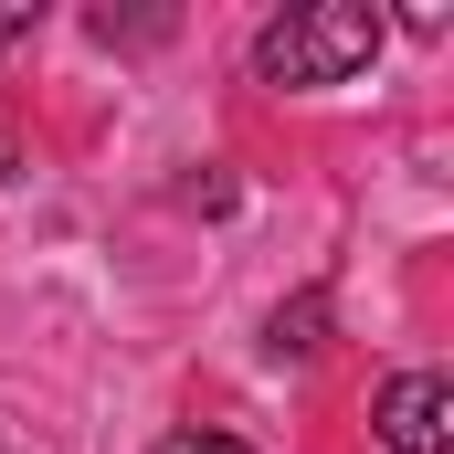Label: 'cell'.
<instances>
[{"label":"cell","instance_id":"6da1fadb","mask_svg":"<svg viewBox=\"0 0 454 454\" xmlns=\"http://www.w3.org/2000/svg\"><path fill=\"white\" fill-rule=\"evenodd\" d=\"M380 43H391V21L370 0H307V11L254 32V74L264 85H348L380 64Z\"/></svg>","mask_w":454,"mask_h":454},{"label":"cell","instance_id":"7a4b0ae2","mask_svg":"<svg viewBox=\"0 0 454 454\" xmlns=\"http://www.w3.org/2000/svg\"><path fill=\"white\" fill-rule=\"evenodd\" d=\"M370 434H380L391 454H454V380H444V370H402V380H380Z\"/></svg>","mask_w":454,"mask_h":454},{"label":"cell","instance_id":"3957f363","mask_svg":"<svg viewBox=\"0 0 454 454\" xmlns=\"http://www.w3.org/2000/svg\"><path fill=\"white\" fill-rule=\"evenodd\" d=\"M159 454H254V444H232V434H212V423H201V434H169Z\"/></svg>","mask_w":454,"mask_h":454},{"label":"cell","instance_id":"277c9868","mask_svg":"<svg viewBox=\"0 0 454 454\" xmlns=\"http://www.w3.org/2000/svg\"><path fill=\"white\" fill-rule=\"evenodd\" d=\"M32 21H43V11H0V43H21V32H32Z\"/></svg>","mask_w":454,"mask_h":454}]
</instances>
